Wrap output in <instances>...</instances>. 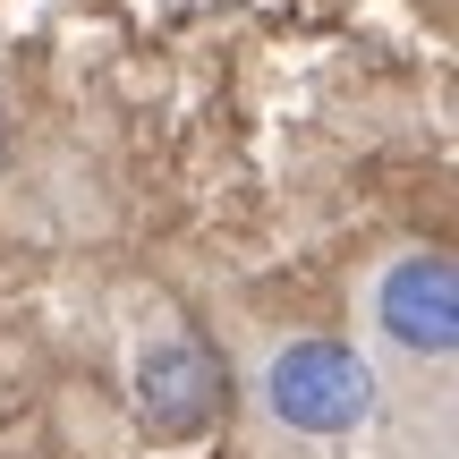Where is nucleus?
Returning a JSON list of instances; mask_svg holds the SVG:
<instances>
[{"mask_svg": "<svg viewBox=\"0 0 459 459\" xmlns=\"http://www.w3.org/2000/svg\"><path fill=\"white\" fill-rule=\"evenodd\" d=\"M273 417L298 434H341L366 417V400H375V383H366V366L349 358L341 341H298L273 358Z\"/></svg>", "mask_w": 459, "mask_h": 459, "instance_id": "nucleus-1", "label": "nucleus"}, {"mask_svg": "<svg viewBox=\"0 0 459 459\" xmlns=\"http://www.w3.org/2000/svg\"><path fill=\"white\" fill-rule=\"evenodd\" d=\"M136 409L153 434H204L221 417V358L204 341H153L136 358Z\"/></svg>", "mask_w": 459, "mask_h": 459, "instance_id": "nucleus-2", "label": "nucleus"}, {"mask_svg": "<svg viewBox=\"0 0 459 459\" xmlns=\"http://www.w3.org/2000/svg\"><path fill=\"white\" fill-rule=\"evenodd\" d=\"M383 332L400 349H417V358H451V341H459V273L443 255L392 264V281H383Z\"/></svg>", "mask_w": 459, "mask_h": 459, "instance_id": "nucleus-3", "label": "nucleus"}]
</instances>
